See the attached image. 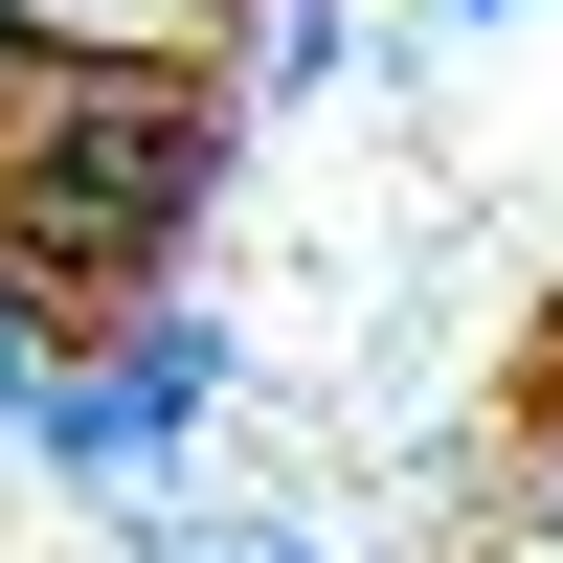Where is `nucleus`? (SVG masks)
Wrapping results in <instances>:
<instances>
[{
	"instance_id": "nucleus-1",
	"label": "nucleus",
	"mask_w": 563,
	"mask_h": 563,
	"mask_svg": "<svg viewBox=\"0 0 563 563\" xmlns=\"http://www.w3.org/2000/svg\"><path fill=\"white\" fill-rule=\"evenodd\" d=\"M225 90L180 68V45H45L23 113H0V271H23L45 316L68 294H158L180 249H203L225 203Z\"/></svg>"
},
{
	"instance_id": "nucleus-2",
	"label": "nucleus",
	"mask_w": 563,
	"mask_h": 563,
	"mask_svg": "<svg viewBox=\"0 0 563 563\" xmlns=\"http://www.w3.org/2000/svg\"><path fill=\"white\" fill-rule=\"evenodd\" d=\"M203 406H225V339H203V316H158V294H135V316H113L90 361H45L23 451H45V474H158V451L203 429Z\"/></svg>"
},
{
	"instance_id": "nucleus-3",
	"label": "nucleus",
	"mask_w": 563,
	"mask_h": 563,
	"mask_svg": "<svg viewBox=\"0 0 563 563\" xmlns=\"http://www.w3.org/2000/svg\"><path fill=\"white\" fill-rule=\"evenodd\" d=\"M45 361H68V339H45V294L0 271V451H23V406H45Z\"/></svg>"
},
{
	"instance_id": "nucleus-4",
	"label": "nucleus",
	"mask_w": 563,
	"mask_h": 563,
	"mask_svg": "<svg viewBox=\"0 0 563 563\" xmlns=\"http://www.w3.org/2000/svg\"><path fill=\"white\" fill-rule=\"evenodd\" d=\"M23 23H45V45H180L203 0H23Z\"/></svg>"
},
{
	"instance_id": "nucleus-5",
	"label": "nucleus",
	"mask_w": 563,
	"mask_h": 563,
	"mask_svg": "<svg viewBox=\"0 0 563 563\" xmlns=\"http://www.w3.org/2000/svg\"><path fill=\"white\" fill-rule=\"evenodd\" d=\"M158 563H316V541H294V519H225V541H203V519H158Z\"/></svg>"
},
{
	"instance_id": "nucleus-6",
	"label": "nucleus",
	"mask_w": 563,
	"mask_h": 563,
	"mask_svg": "<svg viewBox=\"0 0 563 563\" xmlns=\"http://www.w3.org/2000/svg\"><path fill=\"white\" fill-rule=\"evenodd\" d=\"M541 519H563V406H541Z\"/></svg>"
},
{
	"instance_id": "nucleus-7",
	"label": "nucleus",
	"mask_w": 563,
	"mask_h": 563,
	"mask_svg": "<svg viewBox=\"0 0 563 563\" xmlns=\"http://www.w3.org/2000/svg\"><path fill=\"white\" fill-rule=\"evenodd\" d=\"M451 23H519V0H451Z\"/></svg>"
}]
</instances>
